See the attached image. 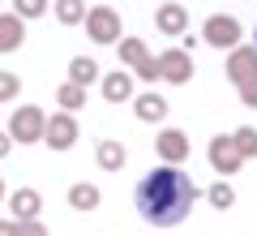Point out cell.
Listing matches in <instances>:
<instances>
[{
  "label": "cell",
  "instance_id": "cell-1",
  "mask_svg": "<svg viewBox=\"0 0 257 236\" xmlns=\"http://www.w3.org/2000/svg\"><path fill=\"white\" fill-rule=\"evenodd\" d=\"M197 193L202 189L193 185L189 172H180V168H155V172H146L138 181L133 206H138V215L146 219L150 227H176V223L189 219Z\"/></svg>",
  "mask_w": 257,
  "mask_h": 236
},
{
  "label": "cell",
  "instance_id": "cell-2",
  "mask_svg": "<svg viewBox=\"0 0 257 236\" xmlns=\"http://www.w3.org/2000/svg\"><path fill=\"white\" fill-rule=\"evenodd\" d=\"M82 26H86V35H90L94 43H103V47H107V43L116 47L120 43V30H124V26H120V13L111 9V5H94V9H86Z\"/></svg>",
  "mask_w": 257,
  "mask_h": 236
},
{
  "label": "cell",
  "instance_id": "cell-3",
  "mask_svg": "<svg viewBox=\"0 0 257 236\" xmlns=\"http://www.w3.org/2000/svg\"><path fill=\"white\" fill-rule=\"evenodd\" d=\"M43 125H47L43 108H35V103H22V108L9 116V137H13V142H22V146L43 142Z\"/></svg>",
  "mask_w": 257,
  "mask_h": 236
},
{
  "label": "cell",
  "instance_id": "cell-4",
  "mask_svg": "<svg viewBox=\"0 0 257 236\" xmlns=\"http://www.w3.org/2000/svg\"><path fill=\"white\" fill-rule=\"evenodd\" d=\"M223 73H227V82L236 86V91H244V86H257V47H231L227 64H223Z\"/></svg>",
  "mask_w": 257,
  "mask_h": 236
},
{
  "label": "cell",
  "instance_id": "cell-5",
  "mask_svg": "<svg viewBox=\"0 0 257 236\" xmlns=\"http://www.w3.org/2000/svg\"><path fill=\"white\" fill-rule=\"evenodd\" d=\"M155 154L163 159L167 168H180L184 159L193 154V142H189L184 129H159V133H155Z\"/></svg>",
  "mask_w": 257,
  "mask_h": 236
},
{
  "label": "cell",
  "instance_id": "cell-6",
  "mask_svg": "<svg viewBox=\"0 0 257 236\" xmlns=\"http://www.w3.org/2000/svg\"><path fill=\"white\" fill-rule=\"evenodd\" d=\"M240 35H244V30H240V22L231 18V13H210V18H206V26H202V39L210 47H240Z\"/></svg>",
  "mask_w": 257,
  "mask_h": 236
},
{
  "label": "cell",
  "instance_id": "cell-7",
  "mask_svg": "<svg viewBox=\"0 0 257 236\" xmlns=\"http://www.w3.org/2000/svg\"><path fill=\"white\" fill-rule=\"evenodd\" d=\"M155 60H159V77H163V82H172V86L193 82V69H197V64H193V56L184 52V47H167Z\"/></svg>",
  "mask_w": 257,
  "mask_h": 236
},
{
  "label": "cell",
  "instance_id": "cell-8",
  "mask_svg": "<svg viewBox=\"0 0 257 236\" xmlns=\"http://www.w3.org/2000/svg\"><path fill=\"white\" fill-rule=\"evenodd\" d=\"M206 159H210V168L219 176H236L240 168H244V159H240V150L231 146V133H214L210 146H206Z\"/></svg>",
  "mask_w": 257,
  "mask_h": 236
},
{
  "label": "cell",
  "instance_id": "cell-9",
  "mask_svg": "<svg viewBox=\"0 0 257 236\" xmlns=\"http://www.w3.org/2000/svg\"><path fill=\"white\" fill-rule=\"evenodd\" d=\"M77 120L69 116V112H56V116H47V125H43V142L52 146V150H73L77 146Z\"/></svg>",
  "mask_w": 257,
  "mask_h": 236
},
{
  "label": "cell",
  "instance_id": "cell-10",
  "mask_svg": "<svg viewBox=\"0 0 257 236\" xmlns=\"http://www.w3.org/2000/svg\"><path fill=\"white\" fill-rule=\"evenodd\" d=\"M133 116L146 120V125H163V120H167V99H163L159 91L133 95Z\"/></svg>",
  "mask_w": 257,
  "mask_h": 236
},
{
  "label": "cell",
  "instance_id": "cell-11",
  "mask_svg": "<svg viewBox=\"0 0 257 236\" xmlns=\"http://www.w3.org/2000/svg\"><path fill=\"white\" fill-rule=\"evenodd\" d=\"M9 210H13V223H30V219H39V210H43V198H39V189H13L9 193Z\"/></svg>",
  "mask_w": 257,
  "mask_h": 236
},
{
  "label": "cell",
  "instance_id": "cell-12",
  "mask_svg": "<svg viewBox=\"0 0 257 236\" xmlns=\"http://www.w3.org/2000/svg\"><path fill=\"white\" fill-rule=\"evenodd\" d=\"M155 26H159V35H184L189 30V9L184 5H159L155 9Z\"/></svg>",
  "mask_w": 257,
  "mask_h": 236
},
{
  "label": "cell",
  "instance_id": "cell-13",
  "mask_svg": "<svg viewBox=\"0 0 257 236\" xmlns=\"http://www.w3.org/2000/svg\"><path fill=\"white\" fill-rule=\"evenodd\" d=\"M22 43H26V22L18 13H0V56L18 52Z\"/></svg>",
  "mask_w": 257,
  "mask_h": 236
},
{
  "label": "cell",
  "instance_id": "cell-14",
  "mask_svg": "<svg viewBox=\"0 0 257 236\" xmlns=\"http://www.w3.org/2000/svg\"><path fill=\"white\" fill-rule=\"evenodd\" d=\"M103 99H107V103H124V99H133V73H128V69H111V73H103Z\"/></svg>",
  "mask_w": 257,
  "mask_h": 236
},
{
  "label": "cell",
  "instance_id": "cell-15",
  "mask_svg": "<svg viewBox=\"0 0 257 236\" xmlns=\"http://www.w3.org/2000/svg\"><path fill=\"white\" fill-rule=\"evenodd\" d=\"M94 159H99L103 172H120V168L128 164V150H124V142H116V137H103V142L94 146Z\"/></svg>",
  "mask_w": 257,
  "mask_h": 236
},
{
  "label": "cell",
  "instance_id": "cell-16",
  "mask_svg": "<svg viewBox=\"0 0 257 236\" xmlns=\"http://www.w3.org/2000/svg\"><path fill=\"white\" fill-rule=\"evenodd\" d=\"M69 82L82 86V91H90V82H99V60H94V56H73V60H69Z\"/></svg>",
  "mask_w": 257,
  "mask_h": 236
},
{
  "label": "cell",
  "instance_id": "cell-17",
  "mask_svg": "<svg viewBox=\"0 0 257 236\" xmlns=\"http://www.w3.org/2000/svg\"><path fill=\"white\" fill-rule=\"evenodd\" d=\"M116 52H120V64H128L133 73H138L142 64L150 60V47L142 43V39H120V43H116Z\"/></svg>",
  "mask_w": 257,
  "mask_h": 236
},
{
  "label": "cell",
  "instance_id": "cell-18",
  "mask_svg": "<svg viewBox=\"0 0 257 236\" xmlns=\"http://www.w3.org/2000/svg\"><path fill=\"white\" fill-rule=\"evenodd\" d=\"M99 198H103V193L94 189L90 181H77V185H69V206H73V210H94V206H99Z\"/></svg>",
  "mask_w": 257,
  "mask_h": 236
},
{
  "label": "cell",
  "instance_id": "cell-19",
  "mask_svg": "<svg viewBox=\"0 0 257 236\" xmlns=\"http://www.w3.org/2000/svg\"><path fill=\"white\" fill-rule=\"evenodd\" d=\"M56 22L60 26H82L86 22V0H56Z\"/></svg>",
  "mask_w": 257,
  "mask_h": 236
},
{
  "label": "cell",
  "instance_id": "cell-20",
  "mask_svg": "<svg viewBox=\"0 0 257 236\" xmlns=\"http://www.w3.org/2000/svg\"><path fill=\"white\" fill-rule=\"evenodd\" d=\"M231 146L240 150L244 164H248V159H257V129H253V125H240L236 133H231Z\"/></svg>",
  "mask_w": 257,
  "mask_h": 236
},
{
  "label": "cell",
  "instance_id": "cell-21",
  "mask_svg": "<svg viewBox=\"0 0 257 236\" xmlns=\"http://www.w3.org/2000/svg\"><path fill=\"white\" fill-rule=\"evenodd\" d=\"M86 95H90V91H82V86H73V82H64L60 91H56V103H60V112H69V116H73V112L86 103Z\"/></svg>",
  "mask_w": 257,
  "mask_h": 236
},
{
  "label": "cell",
  "instance_id": "cell-22",
  "mask_svg": "<svg viewBox=\"0 0 257 236\" xmlns=\"http://www.w3.org/2000/svg\"><path fill=\"white\" fill-rule=\"evenodd\" d=\"M206 198H210V206H214V210H231V206H236V189H231L227 181L210 185V189H206Z\"/></svg>",
  "mask_w": 257,
  "mask_h": 236
},
{
  "label": "cell",
  "instance_id": "cell-23",
  "mask_svg": "<svg viewBox=\"0 0 257 236\" xmlns=\"http://www.w3.org/2000/svg\"><path fill=\"white\" fill-rule=\"evenodd\" d=\"M9 13H18L22 22H35V18H43V13H47V0H13Z\"/></svg>",
  "mask_w": 257,
  "mask_h": 236
},
{
  "label": "cell",
  "instance_id": "cell-24",
  "mask_svg": "<svg viewBox=\"0 0 257 236\" xmlns=\"http://www.w3.org/2000/svg\"><path fill=\"white\" fill-rule=\"evenodd\" d=\"M18 95H22V77H18V73H9V69H0V103L18 99Z\"/></svg>",
  "mask_w": 257,
  "mask_h": 236
},
{
  "label": "cell",
  "instance_id": "cell-25",
  "mask_svg": "<svg viewBox=\"0 0 257 236\" xmlns=\"http://www.w3.org/2000/svg\"><path fill=\"white\" fill-rule=\"evenodd\" d=\"M138 77H142V82H159V60H155V56H150V60L138 69Z\"/></svg>",
  "mask_w": 257,
  "mask_h": 236
},
{
  "label": "cell",
  "instance_id": "cell-26",
  "mask_svg": "<svg viewBox=\"0 0 257 236\" xmlns=\"http://www.w3.org/2000/svg\"><path fill=\"white\" fill-rule=\"evenodd\" d=\"M18 236H47V227L39 219H30V223H18Z\"/></svg>",
  "mask_w": 257,
  "mask_h": 236
},
{
  "label": "cell",
  "instance_id": "cell-27",
  "mask_svg": "<svg viewBox=\"0 0 257 236\" xmlns=\"http://www.w3.org/2000/svg\"><path fill=\"white\" fill-rule=\"evenodd\" d=\"M240 103H244V108H257V86H244V91H240Z\"/></svg>",
  "mask_w": 257,
  "mask_h": 236
},
{
  "label": "cell",
  "instance_id": "cell-28",
  "mask_svg": "<svg viewBox=\"0 0 257 236\" xmlns=\"http://www.w3.org/2000/svg\"><path fill=\"white\" fill-rule=\"evenodd\" d=\"M0 236H18V223L13 219H0Z\"/></svg>",
  "mask_w": 257,
  "mask_h": 236
},
{
  "label": "cell",
  "instance_id": "cell-29",
  "mask_svg": "<svg viewBox=\"0 0 257 236\" xmlns=\"http://www.w3.org/2000/svg\"><path fill=\"white\" fill-rule=\"evenodd\" d=\"M9 150H13V137H9V133H0V159H5Z\"/></svg>",
  "mask_w": 257,
  "mask_h": 236
},
{
  "label": "cell",
  "instance_id": "cell-30",
  "mask_svg": "<svg viewBox=\"0 0 257 236\" xmlns=\"http://www.w3.org/2000/svg\"><path fill=\"white\" fill-rule=\"evenodd\" d=\"M0 202H5V181H0Z\"/></svg>",
  "mask_w": 257,
  "mask_h": 236
},
{
  "label": "cell",
  "instance_id": "cell-31",
  "mask_svg": "<svg viewBox=\"0 0 257 236\" xmlns=\"http://www.w3.org/2000/svg\"><path fill=\"white\" fill-rule=\"evenodd\" d=\"M253 39H257V30H253ZM253 47H257V43H253Z\"/></svg>",
  "mask_w": 257,
  "mask_h": 236
}]
</instances>
